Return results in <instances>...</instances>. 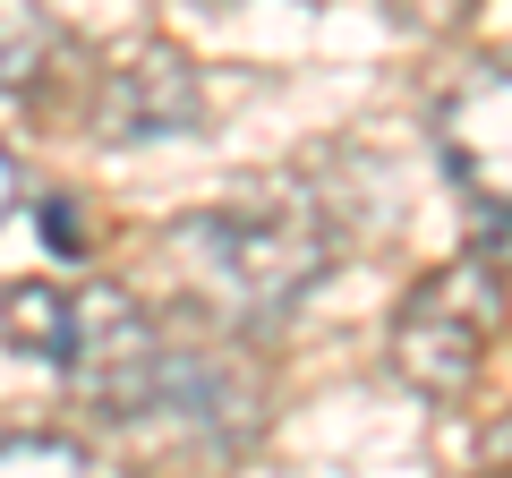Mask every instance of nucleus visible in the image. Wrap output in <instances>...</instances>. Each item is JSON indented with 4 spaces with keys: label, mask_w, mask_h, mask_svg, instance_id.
<instances>
[{
    "label": "nucleus",
    "mask_w": 512,
    "mask_h": 478,
    "mask_svg": "<svg viewBox=\"0 0 512 478\" xmlns=\"http://www.w3.org/2000/svg\"><path fill=\"white\" fill-rule=\"evenodd\" d=\"M163 257L180 265V282L222 325L248 333V325H282L325 282L333 231H325L308 188H248L231 205H205V214L171 222Z\"/></svg>",
    "instance_id": "nucleus-1"
},
{
    "label": "nucleus",
    "mask_w": 512,
    "mask_h": 478,
    "mask_svg": "<svg viewBox=\"0 0 512 478\" xmlns=\"http://www.w3.org/2000/svg\"><path fill=\"white\" fill-rule=\"evenodd\" d=\"M0 333H9V350L60 368L77 402L111 410V419H137L154 393V368H163V333L120 282H9Z\"/></svg>",
    "instance_id": "nucleus-2"
},
{
    "label": "nucleus",
    "mask_w": 512,
    "mask_h": 478,
    "mask_svg": "<svg viewBox=\"0 0 512 478\" xmlns=\"http://www.w3.org/2000/svg\"><path fill=\"white\" fill-rule=\"evenodd\" d=\"M504 308H512V291H504V265L487 248H470L461 265L427 274L402 299V316H393V368H402V385L436 393V402H461L478 385V368H487L495 333H504Z\"/></svg>",
    "instance_id": "nucleus-3"
},
{
    "label": "nucleus",
    "mask_w": 512,
    "mask_h": 478,
    "mask_svg": "<svg viewBox=\"0 0 512 478\" xmlns=\"http://www.w3.org/2000/svg\"><path fill=\"white\" fill-rule=\"evenodd\" d=\"M436 154L487 214H512V69H478L470 86L444 94L436 111Z\"/></svg>",
    "instance_id": "nucleus-4"
},
{
    "label": "nucleus",
    "mask_w": 512,
    "mask_h": 478,
    "mask_svg": "<svg viewBox=\"0 0 512 478\" xmlns=\"http://www.w3.org/2000/svg\"><path fill=\"white\" fill-rule=\"evenodd\" d=\"M205 120V86L180 52H137L103 86V129L111 137H188Z\"/></svg>",
    "instance_id": "nucleus-5"
},
{
    "label": "nucleus",
    "mask_w": 512,
    "mask_h": 478,
    "mask_svg": "<svg viewBox=\"0 0 512 478\" xmlns=\"http://www.w3.org/2000/svg\"><path fill=\"white\" fill-rule=\"evenodd\" d=\"M0 478H94V470H86V444L9 427V436H0Z\"/></svg>",
    "instance_id": "nucleus-6"
},
{
    "label": "nucleus",
    "mask_w": 512,
    "mask_h": 478,
    "mask_svg": "<svg viewBox=\"0 0 512 478\" xmlns=\"http://www.w3.org/2000/svg\"><path fill=\"white\" fill-rule=\"evenodd\" d=\"M478 0H393V18L402 26H419V35H444V26H461Z\"/></svg>",
    "instance_id": "nucleus-7"
},
{
    "label": "nucleus",
    "mask_w": 512,
    "mask_h": 478,
    "mask_svg": "<svg viewBox=\"0 0 512 478\" xmlns=\"http://www.w3.org/2000/svg\"><path fill=\"white\" fill-rule=\"evenodd\" d=\"M0 43H9V60H35V0H0Z\"/></svg>",
    "instance_id": "nucleus-8"
},
{
    "label": "nucleus",
    "mask_w": 512,
    "mask_h": 478,
    "mask_svg": "<svg viewBox=\"0 0 512 478\" xmlns=\"http://www.w3.org/2000/svg\"><path fill=\"white\" fill-rule=\"evenodd\" d=\"M9 205H18V163L0 154V222H9Z\"/></svg>",
    "instance_id": "nucleus-9"
},
{
    "label": "nucleus",
    "mask_w": 512,
    "mask_h": 478,
    "mask_svg": "<svg viewBox=\"0 0 512 478\" xmlns=\"http://www.w3.org/2000/svg\"><path fill=\"white\" fill-rule=\"evenodd\" d=\"M0 77H18V60H9V43H0Z\"/></svg>",
    "instance_id": "nucleus-10"
}]
</instances>
